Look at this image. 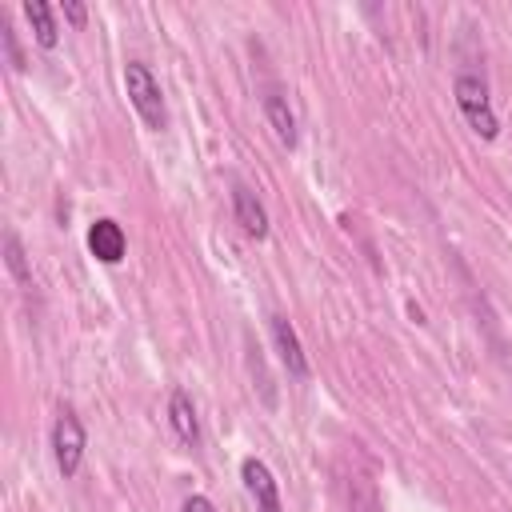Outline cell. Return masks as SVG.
I'll return each instance as SVG.
<instances>
[{"mask_svg": "<svg viewBox=\"0 0 512 512\" xmlns=\"http://www.w3.org/2000/svg\"><path fill=\"white\" fill-rule=\"evenodd\" d=\"M124 92H128V104L136 108V116L144 120V128L152 132H164L168 128V108H164V92L152 76V68L144 60H128L124 64Z\"/></svg>", "mask_w": 512, "mask_h": 512, "instance_id": "6da1fadb", "label": "cell"}, {"mask_svg": "<svg viewBox=\"0 0 512 512\" xmlns=\"http://www.w3.org/2000/svg\"><path fill=\"white\" fill-rule=\"evenodd\" d=\"M452 96H456L460 116L468 120V128H472L480 140H496V136H500V120H496V108H492V100H488L484 76L460 72V76L452 80Z\"/></svg>", "mask_w": 512, "mask_h": 512, "instance_id": "7a4b0ae2", "label": "cell"}, {"mask_svg": "<svg viewBox=\"0 0 512 512\" xmlns=\"http://www.w3.org/2000/svg\"><path fill=\"white\" fill-rule=\"evenodd\" d=\"M48 444H52V460L60 468L64 480H72L80 472V460H84V448H88V432L76 416V408H60L56 420H52V432H48Z\"/></svg>", "mask_w": 512, "mask_h": 512, "instance_id": "3957f363", "label": "cell"}, {"mask_svg": "<svg viewBox=\"0 0 512 512\" xmlns=\"http://www.w3.org/2000/svg\"><path fill=\"white\" fill-rule=\"evenodd\" d=\"M240 480L248 488V496L256 500V512H284L280 504V484L272 476V468L260 456H244L240 460Z\"/></svg>", "mask_w": 512, "mask_h": 512, "instance_id": "277c9868", "label": "cell"}, {"mask_svg": "<svg viewBox=\"0 0 512 512\" xmlns=\"http://www.w3.org/2000/svg\"><path fill=\"white\" fill-rule=\"evenodd\" d=\"M268 328H272V344H276L280 364L288 368V376H292V380H308V376H312V364H308V356H304V344H300L292 320L276 312V316H268Z\"/></svg>", "mask_w": 512, "mask_h": 512, "instance_id": "5b68a950", "label": "cell"}, {"mask_svg": "<svg viewBox=\"0 0 512 512\" xmlns=\"http://www.w3.org/2000/svg\"><path fill=\"white\" fill-rule=\"evenodd\" d=\"M88 252H92L100 264H120L124 252H128V236H124V228H120L112 216L92 220V228H88Z\"/></svg>", "mask_w": 512, "mask_h": 512, "instance_id": "8992f818", "label": "cell"}, {"mask_svg": "<svg viewBox=\"0 0 512 512\" xmlns=\"http://www.w3.org/2000/svg\"><path fill=\"white\" fill-rule=\"evenodd\" d=\"M232 216H236V224H240L252 240H264V236H268V212H264V204L256 200L252 188L232 184Z\"/></svg>", "mask_w": 512, "mask_h": 512, "instance_id": "52a82bcc", "label": "cell"}, {"mask_svg": "<svg viewBox=\"0 0 512 512\" xmlns=\"http://www.w3.org/2000/svg\"><path fill=\"white\" fill-rule=\"evenodd\" d=\"M264 116H268V128L276 132V140L284 144V148H296V140H300V132H296V116H292V108H288V96L280 92V88H264Z\"/></svg>", "mask_w": 512, "mask_h": 512, "instance_id": "ba28073f", "label": "cell"}, {"mask_svg": "<svg viewBox=\"0 0 512 512\" xmlns=\"http://www.w3.org/2000/svg\"><path fill=\"white\" fill-rule=\"evenodd\" d=\"M168 424H172V432H176L188 448H196V444H200L196 404H192V396H188L184 388H172V396H168Z\"/></svg>", "mask_w": 512, "mask_h": 512, "instance_id": "9c48e42d", "label": "cell"}, {"mask_svg": "<svg viewBox=\"0 0 512 512\" xmlns=\"http://www.w3.org/2000/svg\"><path fill=\"white\" fill-rule=\"evenodd\" d=\"M24 16H28L32 32H36V44H40V48H56L60 28H56V12H52V4H48V0H24Z\"/></svg>", "mask_w": 512, "mask_h": 512, "instance_id": "30bf717a", "label": "cell"}, {"mask_svg": "<svg viewBox=\"0 0 512 512\" xmlns=\"http://www.w3.org/2000/svg\"><path fill=\"white\" fill-rule=\"evenodd\" d=\"M4 268H8V276H12L24 292L32 288V268H28V256H24V244H20L16 232L4 236Z\"/></svg>", "mask_w": 512, "mask_h": 512, "instance_id": "8fae6325", "label": "cell"}, {"mask_svg": "<svg viewBox=\"0 0 512 512\" xmlns=\"http://www.w3.org/2000/svg\"><path fill=\"white\" fill-rule=\"evenodd\" d=\"M0 48H4L8 68H12V72H24V52H20L16 32H12V24H8V20H0Z\"/></svg>", "mask_w": 512, "mask_h": 512, "instance_id": "7c38bea8", "label": "cell"}, {"mask_svg": "<svg viewBox=\"0 0 512 512\" xmlns=\"http://www.w3.org/2000/svg\"><path fill=\"white\" fill-rule=\"evenodd\" d=\"M60 12H64V20H68V24H76V28L88 20V8H84V4H76V0H64V4H60Z\"/></svg>", "mask_w": 512, "mask_h": 512, "instance_id": "4fadbf2b", "label": "cell"}, {"mask_svg": "<svg viewBox=\"0 0 512 512\" xmlns=\"http://www.w3.org/2000/svg\"><path fill=\"white\" fill-rule=\"evenodd\" d=\"M180 512H216V504H212L208 496H200V492H196V496H188V500L180 504Z\"/></svg>", "mask_w": 512, "mask_h": 512, "instance_id": "5bb4252c", "label": "cell"}]
</instances>
